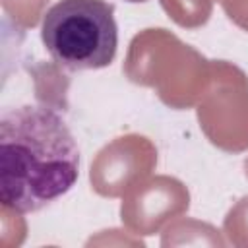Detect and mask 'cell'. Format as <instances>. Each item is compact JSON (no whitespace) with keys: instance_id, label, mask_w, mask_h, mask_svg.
<instances>
[{"instance_id":"obj_1","label":"cell","mask_w":248,"mask_h":248,"mask_svg":"<svg viewBox=\"0 0 248 248\" xmlns=\"http://www.w3.org/2000/svg\"><path fill=\"white\" fill-rule=\"evenodd\" d=\"M79 176V147L66 120L46 105L0 114V202L27 215L68 194Z\"/></svg>"},{"instance_id":"obj_2","label":"cell","mask_w":248,"mask_h":248,"mask_svg":"<svg viewBox=\"0 0 248 248\" xmlns=\"http://www.w3.org/2000/svg\"><path fill=\"white\" fill-rule=\"evenodd\" d=\"M41 39L66 70L107 68L118 48L114 6L105 0H58L43 16Z\"/></svg>"}]
</instances>
